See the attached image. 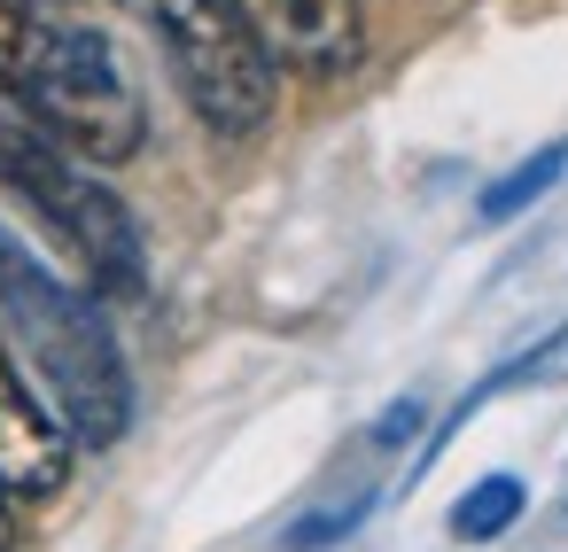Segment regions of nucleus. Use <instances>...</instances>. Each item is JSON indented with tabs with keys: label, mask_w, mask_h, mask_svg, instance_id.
Returning <instances> with one entry per match:
<instances>
[{
	"label": "nucleus",
	"mask_w": 568,
	"mask_h": 552,
	"mask_svg": "<svg viewBox=\"0 0 568 552\" xmlns=\"http://www.w3.org/2000/svg\"><path fill=\"white\" fill-rule=\"evenodd\" d=\"M71 482V428L48 412V397H32V381L9 358L0 335V498H55Z\"/></svg>",
	"instance_id": "nucleus-6"
},
{
	"label": "nucleus",
	"mask_w": 568,
	"mask_h": 552,
	"mask_svg": "<svg viewBox=\"0 0 568 552\" xmlns=\"http://www.w3.org/2000/svg\"><path fill=\"white\" fill-rule=\"evenodd\" d=\"M506 381H529V389H545V381H568V327H552L537 350H521V358H514L498 381H483L475 397H490V389H506ZM475 397H467V405H475Z\"/></svg>",
	"instance_id": "nucleus-9"
},
{
	"label": "nucleus",
	"mask_w": 568,
	"mask_h": 552,
	"mask_svg": "<svg viewBox=\"0 0 568 552\" xmlns=\"http://www.w3.org/2000/svg\"><path fill=\"white\" fill-rule=\"evenodd\" d=\"M149 24L172 86L219 141H257L281 110V63L234 0H118Z\"/></svg>",
	"instance_id": "nucleus-4"
},
{
	"label": "nucleus",
	"mask_w": 568,
	"mask_h": 552,
	"mask_svg": "<svg viewBox=\"0 0 568 552\" xmlns=\"http://www.w3.org/2000/svg\"><path fill=\"white\" fill-rule=\"evenodd\" d=\"M0 335H9L40 389H48V412L71 428V443H118L133 428V374L118 358V335L110 319L94 311L87 288L55 280L9 226H0Z\"/></svg>",
	"instance_id": "nucleus-2"
},
{
	"label": "nucleus",
	"mask_w": 568,
	"mask_h": 552,
	"mask_svg": "<svg viewBox=\"0 0 568 552\" xmlns=\"http://www.w3.org/2000/svg\"><path fill=\"white\" fill-rule=\"evenodd\" d=\"M521 521V482L514 474H483L459 505H452V536L459 544H490V536H506Z\"/></svg>",
	"instance_id": "nucleus-8"
},
{
	"label": "nucleus",
	"mask_w": 568,
	"mask_h": 552,
	"mask_svg": "<svg viewBox=\"0 0 568 552\" xmlns=\"http://www.w3.org/2000/svg\"><path fill=\"white\" fill-rule=\"evenodd\" d=\"M0 195H17L40 218V234L79 265L87 288H102V296H141L149 288V249H141L133 211L71 149L32 133L9 102H0Z\"/></svg>",
	"instance_id": "nucleus-3"
},
{
	"label": "nucleus",
	"mask_w": 568,
	"mask_h": 552,
	"mask_svg": "<svg viewBox=\"0 0 568 552\" xmlns=\"http://www.w3.org/2000/svg\"><path fill=\"white\" fill-rule=\"evenodd\" d=\"M560 172H568V141H545L537 156H521L506 180H490V187L475 195V218H483V226H506V218H521V211H529V203H537V195L560 180Z\"/></svg>",
	"instance_id": "nucleus-7"
},
{
	"label": "nucleus",
	"mask_w": 568,
	"mask_h": 552,
	"mask_svg": "<svg viewBox=\"0 0 568 552\" xmlns=\"http://www.w3.org/2000/svg\"><path fill=\"white\" fill-rule=\"evenodd\" d=\"M273 48V63L304 79H351L366 63V17L358 0H234Z\"/></svg>",
	"instance_id": "nucleus-5"
},
{
	"label": "nucleus",
	"mask_w": 568,
	"mask_h": 552,
	"mask_svg": "<svg viewBox=\"0 0 568 552\" xmlns=\"http://www.w3.org/2000/svg\"><path fill=\"white\" fill-rule=\"evenodd\" d=\"M413 420H420V405H397V412H389V420H382V428H374V436H382V443H397V436H405V428H413Z\"/></svg>",
	"instance_id": "nucleus-10"
},
{
	"label": "nucleus",
	"mask_w": 568,
	"mask_h": 552,
	"mask_svg": "<svg viewBox=\"0 0 568 552\" xmlns=\"http://www.w3.org/2000/svg\"><path fill=\"white\" fill-rule=\"evenodd\" d=\"M0 102L79 164H125L149 141V110L118 48L48 0H0Z\"/></svg>",
	"instance_id": "nucleus-1"
},
{
	"label": "nucleus",
	"mask_w": 568,
	"mask_h": 552,
	"mask_svg": "<svg viewBox=\"0 0 568 552\" xmlns=\"http://www.w3.org/2000/svg\"><path fill=\"white\" fill-rule=\"evenodd\" d=\"M17 544V521H9V498H0V552H9Z\"/></svg>",
	"instance_id": "nucleus-11"
}]
</instances>
